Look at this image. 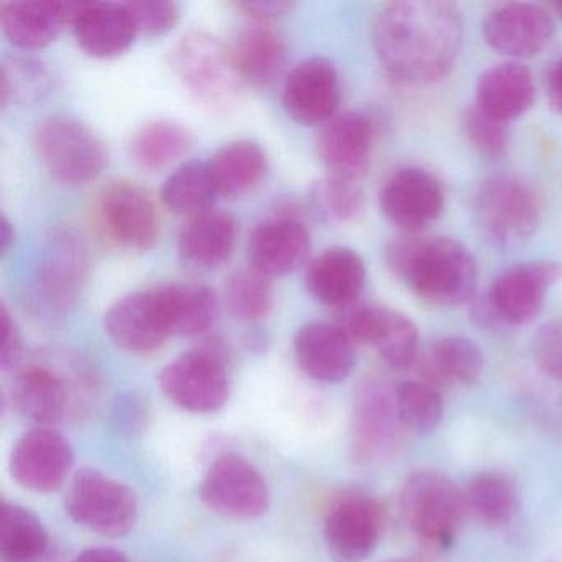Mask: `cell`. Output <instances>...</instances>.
I'll list each match as a JSON object with an SVG mask.
<instances>
[{"instance_id":"obj_31","label":"cell","mask_w":562,"mask_h":562,"mask_svg":"<svg viewBox=\"0 0 562 562\" xmlns=\"http://www.w3.org/2000/svg\"><path fill=\"white\" fill-rule=\"evenodd\" d=\"M485 367L482 350L475 341L460 335L439 338L419 360L420 380L437 390L452 384H473Z\"/></svg>"},{"instance_id":"obj_5","label":"cell","mask_w":562,"mask_h":562,"mask_svg":"<svg viewBox=\"0 0 562 562\" xmlns=\"http://www.w3.org/2000/svg\"><path fill=\"white\" fill-rule=\"evenodd\" d=\"M562 266L532 261L505 269L490 285L488 294L473 307V317L485 327H522L544 307L549 289L561 281Z\"/></svg>"},{"instance_id":"obj_44","label":"cell","mask_w":562,"mask_h":562,"mask_svg":"<svg viewBox=\"0 0 562 562\" xmlns=\"http://www.w3.org/2000/svg\"><path fill=\"white\" fill-rule=\"evenodd\" d=\"M532 358L539 370L562 380V322L542 325L532 338Z\"/></svg>"},{"instance_id":"obj_14","label":"cell","mask_w":562,"mask_h":562,"mask_svg":"<svg viewBox=\"0 0 562 562\" xmlns=\"http://www.w3.org/2000/svg\"><path fill=\"white\" fill-rule=\"evenodd\" d=\"M383 215L404 233H420L436 223L446 206L442 183L419 167L396 170L380 195Z\"/></svg>"},{"instance_id":"obj_3","label":"cell","mask_w":562,"mask_h":562,"mask_svg":"<svg viewBox=\"0 0 562 562\" xmlns=\"http://www.w3.org/2000/svg\"><path fill=\"white\" fill-rule=\"evenodd\" d=\"M90 269V252L81 236L74 229H54L32 276V304L47 318L70 314L87 288Z\"/></svg>"},{"instance_id":"obj_41","label":"cell","mask_w":562,"mask_h":562,"mask_svg":"<svg viewBox=\"0 0 562 562\" xmlns=\"http://www.w3.org/2000/svg\"><path fill=\"white\" fill-rule=\"evenodd\" d=\"M311 203L327 222L350 223L363 212L364 193L358 182L330 176L312 187Z\"/></svg>"},{"instance_id":"obj_13","label":"cell","mask_w":562,"mask_h":562,"mask_svg":"<svg viewBox=\"0 0 562 562\" xmlns=\"http://www.w3.org/2000/svg\"><path fill=\"white\" fill-rule=\"evenodd\" d=\"M212 512L236 519H255L269 508L265 476L252 463L235 453L220 457L210 467L200 488Z\"/></svg>"},{"instance_id":"obj_43","label":"cell","mask_w":562,"mask_h":562,"mask_svg":"<svg viewBox=\"0 0 562 562\" xmlns=\"http://www.w3.org/2000/svg\"><path fill=\"white\" fill-rule=\"evenodd\" d=\"M124 4L133 18L137 35L154 38L169 34L180 19L179 5L166 0H133Z\"/></svg>"},{"instance_id":"obj_37","label":"cell","mask_w":562,"mask_h":562,"mask_svg":"<svg viewBox=\"0 0 562 562\" xmlns=\"http://www.w3.org/2000/svg\"><path fill=\"white\" fill-rule=\"evenodd\" d=\"M54 77L44 60L25 55L5 58L0 67V101L2 106H32L50 94Z\"/></svg>"},{"instance_id":"obj_51","label":"cell","mask_w":562,"mask_h":562,"mask_svg":"<svg viewBox=\"0 0 562 562\" xmlns=\"http://www.w3.org/2000/svg\"><path fill=\"white\" fill-rule=\"evenodd\" d=\"M393 562H401V561H393Z\"/></svg>"},{"instance_id":"obj_29","label":"cell","mask_w":562,"mask_h":562,"mask_svg":"<svg viewBox=\"0 0 562 562\" xmlns=\"http://www.w3.org/2000/svg\"><path fill=\"white\" fill-rule=\"evenodd\" d=\"M233 65L243 83L269 87L285 67L284 41L266 22H249L228 45Z\"/></svg>"},{"instance_id":"obj_15","label":"cell","mask_w":562,"mask_h":562,"mask_svg":"<svg viewBox=\"0 0 562 562\" xmlns=\"http://www.w3.org/2000/svg\"><path fill=\"white\" fill-rule=\"evenodd\" d=\"M482 31L493 50L518 61L536 57L548 47L554 37L555 22L541 5L509 2L488 12Z\"/></svg>"},{"instance_id":"obj_39","label":"cell","mask_w":562,"mask_h":562,"mask_svg":"<svg viewBox=\"0 0 562 562\" xmlns=\"http://www.w3.org/2000/svg\"><path fill=\"white\" fill-rule=\"evenodd\" d=\"M463 496L467 509L480 522L493 528L506 525L518 508L515 486L498 473H482L476 476Z\"/></svg>"},{"instance_id":"obj_30","label":"cell","mask_w":562,"mask_h":562,"mask_svg":"<svg viewBox=\"0 0 562 562\" xmlns=\"http://www.w3.org/2000/svg\"><path fill=\"white\" fill-rule=\"evenodd\" d=\"M401 424L394 401V386L384 381H368L358 394L357 443L360 456L378 457L391 449Z\"/></svg>"},{"instance_id":"obj_6","label":"cell","mask_w":562,"mask_h":562,"mask_svg":"<svg viewBox=\"0 0 562 562\" xmlns=\"http://www.w3.org/2000/svg\"><path fill=\"white\" fill-rule=\"evenodd\" d=\"M473 213L483 235L502 248L528 241L541 222L535 190L512 176L488 177L473 196Z\"/></svg>"},{"instance_id":"obj_9","label":"cell","mask_w":562,"mask_h":562,"mask_svg":"<svg viewBox=\"0 0 562 562\" xmlns=\"http://www.w3.org/2000/svg\"><path fill=\"white\" fill-rule=\"evenodd\" d=\"M159 381L173 404L195 414L222 409L232 390L225 355L215 345L180 355L164 368Z\"/></svg>"},{"instance_id":"obj_24","label":"cell","mask_w":562,"mask_h":562,"mask_svg":"<svg viewBox=\"0 0 562 562\" xmlns=\"http://www.w3.org/2000/svg\"><path fill=\"white\" fill-rule=\"evenodd\" d=\"M81 2L21 0L0 5V24L5 37L22 50H41L57 41L74 24Z\"/></svg>"},{"instance_id":"obj_33","label":"cell","mask_w":562,"mask_h":562,"mask_svg":"<svg viewBox=\"0 0 562 562\" xmlns=\"http://www.w3.org/2000/svg\"><path fill=\"white\" fill-rule=\"evenodd\" d=\"M220 195L243 196L265 180L269 169L268 154L252 140H235L216 150L209 162Z\"/></svg>"},{"instance_id":"obj_21","label":"cell","mask_w":562,"mask_h":562,"mask_svg":"<svg viewBox=\"0 0 562 562\" xmlns=\"http://www.w3.org/2000/svg\"><path fill=\"white\" fill-rule=\"evenodd\" d=\"M311 233L291 215H279L259 223L248 239L251 268L268 278L291 274L308 258Z\"/></svg>"},{"instance_id":"obj_4","label":"cell","mask_w":562,"mask_h":562,"mask_svg":"<svg viewBox=\"0 0 562 562\" xmlns=\"http://www.w3.org/2000/svg\"><path fill=\"white\" fill-rule=\"evenodd\" d=\"M172 68L186 90L203 106L226 111L241 98L243 83L228 45L206 32H190L172 50Z\"/></svg>"},{"instance_id":"obj_42","label":"cell","mask_w":562,"mask_h":562,"mask_svg":"<svg viewBox=\"0 0 562 562\" xmlns=\"http://www.w3.org/2000/svg\"><path fill=\"white\" fill-rule=\"evenodd\" d=\"M463 133L467 139L482 156L488 159H502L508 149V124L483 113L473 104L463 114Z\"/></svg>"},{"instance_id":"obj_23","label":"cell","mask_w":562,"mask_h":562,"mask_svg":"<svg viewBox=\"0 0 562 562\" xmlns=\"http://www.w3.org/2000/svg\"><path fill=\"white\" fill-rule=\"evenodd\" d=\"M74 394V384L67 373L47 363L29 364L12 381L15 409L45 427L54 426L67 416Z\"/></svg>"},{"instance_id":"obj_7","label":"cell","mask_w":562,"mask_h":562,"mask_svg":"<svg viewBox=\"0 0 562 562\" xmlns=\"http://www.w3.org/2000/svg\"><path fill=\"white\" fill-rule=\"evenodd\" d=\"M35 147L48 173L65 186L93 182L110 162L106 144L75 117L44 121L35 134Z\"/></svg>"},{"instance_id":"obj_8","label":"cell","mask_w":562,"mask_h":562,"mask_svg":"<svg viewBox=\"0 0 562 562\" xmlns=\"http://www.w3.org/2000/svg\"><path fill=\"white\" fill-rule=\"evenodd\" d=\"M65 508L78 525L108 538L127 535L139 515L133 490L94 469L75 473Z\"/></svg>"},{"instance_id":"obj_19","label":"cell","mask_w":562,"mask_h":562,"mask_svg":"<svg viewBox=\"0 0 562 562\" xmlns=\"http://www.w3.org/2000/svg\"><path fill=\"white\" fill-rule=\"evenodd\" d=\"M74 462L70 442L57 430L38 427L15 446L11 473L24 488L50 493L64 485Z\"/></svg>"},{"instance_id":"obj_46","label":"cell","mask_w":562,"mask_h":562,"mask_svg":"<svg viewBox=\"0 0 562 562\" xmlns=\"http://www.w3.org/2000/svg\"><path fill=\"white\" fill-rule=\"evenodd\" d=\"M294 5L284 0H248V2H238L236 9L241 11L249 21L252 22H269L272 19L282 18L289 14Z\"/></svg>"},{"instance_id":"obj_18","label":"cell","mask_w":562,"mask_h":562,"mask_svg":"<svg viewBox=\"0 0 562 562\" xmlns=\"http://www.w3.org/2000/svg\"><path fill=\"white\" fill-rule=\"evenodd\" d=\"M373 121L360 111L337 114L322 126L317 154L330 176L360 182L371 166L374 147Z\"/></svg>"},{"instance_id":"obj_34","label":"cell","mask_w":562,"mask_h":562,"mask_svg":"<svg viewBox=\"0 0 562 562\" xmlns=\"http://www.w3.org/2000/svg\"><path fill=\"white\" fill-rule=\"evenodd\" d=\"M192 143V133L183 124L169 120L150 121L131 139V157L137 166L156 172L182 159Z\"/></svg>"},{"instance_id":"obj_11","label":"cell","mask_w":562,"mask_h":562,"mask_svg":"<svg viewBox=\"0 0 562 562\" xmlns=\"http://www.w3.org/2000/svg\"><path fill=\"white\" fill-rule=\"evenodd\" d=\"M94 220L103 238L124 251H149L160 236L159 209L136 183L106 187L94 205Z\"/></svg>"},{"instance_id":"obj_1","label":"cell","mask_w":562,"mask_h":562,"mask_svg":"<svg viewBox=\"0 0 562 562\" xmlns=\"http://www.w3.org/2000/svg\"><path fill=\"white\" fill-rule=\"evenodd\" d=\"M373 42L384 70L401 83H437L462 50V14L446 0L391 2L374 21Z\"/></svg>"},{"instance_id":"obj_36","label":"cell","mask_w":562,"mask_h":562,"mask_svg":"<svg viewBox=\"0 0 562 562\" xmlns=\"http://www.w3.org/2000/svg\"><path fill=\"white\" fill-rule=\"evenodd\" d=\"M220 195L209 164L192 160L180 166L164 183L160 199L177 215H199L212 209Z\"/></svg>"},{"instance_id":"obj_26","label":"cell","mask_w":562,"mask_h":562,"mask_svg":"<svg viewBox=\"0 0 562 562\" xmlns=\"http://www.w3.org/2000/svg\"><path fill=\"white\" fill-rule=\"evenodd\" d=\"M308 291L322 304L341 308L360 301L367 284V266L355 249H325L311 261L305 274Z\"/></svg>"},{"instance_id":"obj_38","label":"cell","mask_w":562,"mask_h":562,"mask_svg":"<svg viewBox=\"0 0 562 562\" xmlns=\"http://www.w3.org/2000/svg\"><path fill=\"white\" fill-rule=\"evenodd\" d=\"M223 304L236 321H262L274 305L271 278L251 266L233 272L223 285Z\"/></svg>"},{"instance_id":"obj_28","label":"cell","mask_w":562,"mask_h":562,"mask_svg":"<svg viewBox=\"0 0 562 562\" xmlns=\"http://www.w3.org/2000/svg\"><path fill=\"white\" fill-rule=\"evenodd\" d=\"M238 223L220 210H206L190 216L179 235V255L196 269H215L225 265L235 251Z\"/></svg>"},{"instance_id":"obj_27","label":"cell","mask_w":562,"mask_h":562,"mask_svg":"<svg viewBox=\"0 0 562 562\" xmlns=\"http://www.w3.org/2000/svg\"><path fill=\"white\" fill-rule=\"evenodd\" d=\"M535 100V78L519 61L495 65L476 81L475 106L506 124L528 113Z\"/></svg>"},{"instance_id":"obj_45","label":"cell","mask_w":562,"mask_h":562,"mask_svg":"<svg viewBox=\"0 0 562 562\" xmlns=\"http://www.w3.org/2000/svg\"><path fill=\"white\" fill-rule=\"evenodd\" d=\"M2 328H4V345H2L0 364H2V370L9 371L18 367L21 361L24 344H22L21 330L5 304H2Z\"/></svg>"},{"instance_id":"obj_25","label":"cell","mask_w":562,"mask_h":562,"mask_svg":"<svg viewBox=\"0 0 562 562\" xmlns=\"http://www.w3.org/2000/svg\"><path fill=\"white\" fill-rule=\"evenodd\" d=\"M71 29L81 50L103 60L126 54L137 38L124 2H81Z\"/></svg>"},{"instance_id":"obj_50","label":"cell","mask_w":562,"mask_h":562,"mask_svg":"<svg viewBox=\"0 0 562 562\" xmlns=\"http://www.w3.org/2000/svg\"><path fill=\"white\" fill-rule=\"evenodd\" d=\"M549 8H551L552 11L562 19V2H554V4L549 5Z\"/></svg>"},{"instance_id":"obj_17","label":"cell","mask_w":562,"mask_h":562,"mask_svg":"<svg viewBox=\"0 0 562 562\" xmlns=\"http://www.w3.org/2000/svg\"><path fill=\"white\" fill-rule=\"evenodd\" d=\"M383 512L367 496L338 499L325 518L324 536L335 562H363L383 535Z\"/></svg>"},{"instance_id":"obj_12","label":"cell","mask_w":562,"mask_h":562,"mask_svg":"<svg viewBox=\"0 0 562 562\" xmlns=\"http://www.w3.org/2000/svg\"><path fill=\"white\" fill-rule=\"evenodd\" d=\"M335 324L355 345H371L393 370H407L417 363L419 331L414 322L401 312L357 301L337 308Z\"/></svg>"},{"instance_id":"obj_22","label":"cell","mask_w":562,"mask_h":562,"mask_svg":"<svg viewBox=\"0 0 562 562\" xmlns=\"http://www.w3.org/2000/svg\"><path fill=\"white\" fill-rule=\"evenodd\" d=\"M355 341L335 322H308L294 340L295 360L312 380L338 383L347 380L357 364Z\"/></svg>"},{"instance_id":"obj_40","label":"cell","mask_w":562,"mask_h":562,"mask_svg":"<svg viewBox=\"0 0 562 562\" xmlns=\"http://www.w3.org/2000/svg\"><path fill=\"white\" fill-rule=\"evenodd\" d=\"M394 401L401 424L413 432L429 434L442 419V394L426 381H401L394 386Z\"/></svg>"},{"instance_id":"obj_32","label":"cell","mask_w":562,"mask_h":562,"mask_svg":"<svg viewBox=\"0 0 562 562\" xmlns=\"http://www.w3.org/2000/svg\"><path fill=\"white\" fill-rule=\"evenodd\" d=\"M156 289L170 334L177 337H199L215 324L220 299L209 285L166 284Z\"/></svg>"},{"instance_id":"obj_10","label":"cell","mask_w":562,"mask_h":562,"mask_svg":"<svg viewBox=\"0 0 562 562\" xmlns=\"http://www.w3.org/2000/svg\"><path fill=\"white\" fill-rule=\"evenodd\" d=\"M465 496L452 480L434 470L413 473L401 490L404 521L420 538L449 544L462 522Z\"/></svg>"},{"instance_id":"obj_2","label":"cell","mask_w":562,"mask_h":562,"mask_svg":"<svg viewBox=\"0 0 562 562\" xmlns=\"http://www.w3.org/2000/svg\"><path fill=\"white\" fill-rule=\"evenodd\" d=\"M386 261L391 272L429 304L453 307L475 295L479 266L457 239L404 233L387 245Z\"/></svg>"},{"instance_id":"obj_47","label":"cell","mask_w":562,"mask_h":562,"mask_svg":"<svg viewBox=\"0 0 562 562\" xmlns=\"http://www.w3.org/2000/svg\"><path fill=\"white\" fill-rule=\"evenodd\" d=\"M546 94H548L549 106L555 114L562 116V58L552 64L546 78Z\"/></svg>"},{"instance_id":"obj_16","label":"cell","mask_w":562,"mask_h":562,"mask_svg":"<svg viewBox=\"0 0 562 562\" xmlns=\"http://www.w3.org/2000/svg\"><path fill=\"white\" fill-rule=\"evenodd\" d=\"M341 100L340 75L328 58L301 61L285 78L282 106L292 121L317 126L337 116Z\"/></svg>"},{"instance_id":"obj_48","label":"cell","mask_w":562,"mask_h":562,"mask_svg":"<svg viewBox=\"0 0 562 562\" xmlns=\"http://www.w3.org/2000/svg\"><path fill=\"white\" fill-rule=\"evenodd\" d=\"M75 562H130L123 552L111 548H91L81 552Z\"/></svg>"},{"instance_id":"obj_49","label":"cell","mask_w":562,"mask_h":562,"mask_svg":"<svg viewBox=\"0 0 562 562\" xmlns=\"http://www.w3.org/2000/svg\"><path fill=\"white\" fill-rule=\"evenodd\" d=\"M2 229H0V249H2V255H8L9 249L12 248L15 241V229L12 226V223L9 222L8 216H2Z\"/></svg>"},{"instance_id":"obj_20","label":"cell","mask_w":562,"mask_h":562,"mask_svg":"<svg viewBox=\"0 0 562 562\" xmlns=\"http://www.w3.org/2000/svg\"><path fill=\"white\" fill-rule=\"evenodd\" d=\"M104 330L117 347L136 355L159 350L172 335L157 289L114 302L104 315Z\"/></svg>"},{"instance_id":"obj_35","label":"cell","mask_w":562,"mask_h":562,"mask_svg":"<svg viewBox=\"0 0 562 562\" xmlns=\"http://www.w3.org/2000/svg\"><path fill=\"white\" fill-rule=\"evenodd\" d=\"M44 522L24 506L5 503L0 518V555L4 562H38L48 551Z\"/></svg>"}]
</instances>
